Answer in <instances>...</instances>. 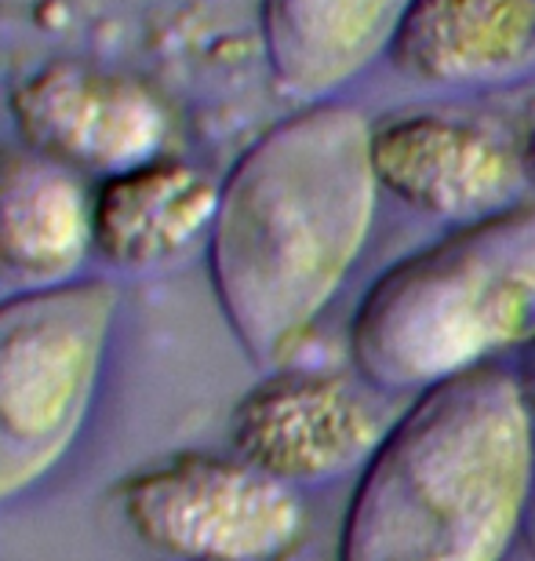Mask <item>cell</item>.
<instances>
[{
	"label": "cell",
	"instance_id": "cell-7",
	"mask_svg": "<svg viewBox=\"0 0 535 561\" xmlns=\"http://www.w3.org/2000/svg\"><path fill=\"white\" fill-rule=\"evenodd\" d=\"M386 426L339 376L274 373L237 401L233 453L284 481H321L372 459Z\"/></svg>",
	"mask_w": 535,
	"mask_h": 561
},
{
	"label": "cell",
	"instance_id": "cell-3",
	"mask_svg": "<svg viewBox=\"0 0 535 561\" xmlns=\"http://www.w3.org/2000/svg\"><path fill=\"white\" fill-rule=\"evenodd\" d=\"M535 340V211H499L389 266L353 318V362L383 390L438 387Z\"/></svg>",
	"mask_w": 535,
	"mask_h": 561
},
{
	"label": "cell",
	"instance_id": "cell-10",
	"mask_svg": "<svg viewBox=\"0 0 535 561\" xmlns=\"http://www.w3.org/2000/svg\"><path fill=\"white\" fill-rule=\"evenodd\" d=\"M219 194L194 164L153 157L95 190V252L125 274L175 263L211 233Z\"/></svg>",
	"mask_w": 535,
	"mask_h": 561
},
{
	"label": "cell",
	"instance_id": "cell-5",
	"mask_svg": "<svg viewBox=\"0 0 535 561\" xmlns=\"http://www.w3.org/2000/svg\"><path fill=\"white\" fill-rule=\"evenodd\" d=\"M128 529L175 561H274L303 533V503L241 456L178 453L117 485Z\"/></svg>",
	"mask_w": 535,
	"mask_h": 561
},
{
	"label": "cell",
	"instance_id": "cell-1",
	"mask_svg": "<svg viewBox=\"0 0 535 561\" xmlns=\"http://www.w3.org/2000/svg\"><path fill=\"white\" fill-rule=\"evenodd\" d=\"M375 131L350 106L314 103L233 164L208 233V274L244 354L281 365L350 266L375 211Z\"/></svg>",
	"mask_w": 535,
	"mask_h": 561
},
{
	"label": "cell",
	"instance_id": "cell-8",
	"mask_svg": "<svg viewBox=\"0 0 535 561\" xmlns=\"http://www.w3.org/2000/svg\"><path fill=\"white\" fill-rule=\"evenodd\" d=\"M375 175L400 201L444 219L507 211L521 161L507 142L449 117H400L372 139Z\"/></svg>",
	"mask_w": 535,
	"mask_h": 561
},
{
	"label": "cell",
	"instance_id": "cell-12",
	"mask_svg": "<svg viewBox=\"0 0 535 561\" xmlns=\"http://www.w3.org/2000/svg\"><path fill=\"white\" fill-rule=\"evenodd\" d=\"M389 48L411 81H510L535 62V0H411Z\"/></svg>",
	"mask_w": 535,
	"mask_h": 561
},
{
	"label": "cell",
	"instance_id": "cell-2",
	"mask_svg": "<svg viewBox=\"0 0 535 561\" xmlns=\"http://www.w3.org/2000/svg\"><path fill=\"white\" fill-rule=\"evenodd\" d=\"M532 492V412L503 368L430 387L368 459L339 561H499Z\"/></svg>",
	"mask_w": 535,
	"mask_h": 561
},
{
	"label": "cell",
	"instance_id": "cell-13",
	"mask_svg": "<svg viewBox=\"0 0 535 561\" xmlns=\"http://www.w3.org/2000/svg\"><path fill=\"white\" fill-rule=\"evenodd\" d=\"M525 398L535 401V340H532V354H528V387H525Z\"/></svg>",
	"mask_w": 535,
	"mask_h": 561
},
{
	"label": "cell",
	"instance_id": "cell-4",
	"mask_svg": "<svg viewBox=\"0 0 535 561\" xmlns=\"http://www.w3.org/2000/svg\"><path fill=\"white\" fill-rule=\"evenodd\" d=\"M120 288L84 277L0 302V507L70 456L95 405Z\"/></svg>",
	"mask_w": 535,
	"mask_h": 561
},
{
	"label": "cell",
	"instance_id": "cell-11",
	"mask_svg": "<svg viewBox=\"0 0 535 561\" xmlns=\"http://www.w3.org/2000/svg\"><path fill=\"white\" fill-rule=\"evenodd\" d=\"M411 0H263V44L281 92L303 103L350 84L397 37Z\"/></svg>",
	"mask_w": 535,
	"mask_h": 561
},
{
	"label": "cell",
	"instance_id": "cell-6",
	"mask_svg": "<svg viewBox=\"0 0 535 561\" xmlns=\"http://www.w3.org/2000/svg\"><path fill=\"white\" fill-rule=\"evenodd\" d=\"M19 142L77 168L117 175L161 157L168 114L147 84L103 66L59 59L11 95Z\"/></svg>",
	"mask_w": 535,
	"mask_h": 561
},
{
	"label": "cell",
	"instance_id": "cell-14",
	"mask_svg": "<svg viewBox=\"0 0 535 561\" xmlns=\"http://www.w3.org/2000/svg\"><path fill=\"white\" fill-rule=\"evenodd\" d=\"M525 161H528V172L535 175V128H532V136H528V157H525Z\"/></svg>",
	"mask_w": 535,
	"mask_h": 561
},
{
	"label": "cell",
	"instance_id": "cell-9",
	"mask_svg": "<svg viewBox=\"0 0 535 561\" xmlns=\"http://www.w3.org/2000/svg\"><path fill=\"white\" fill-rule=\"evenodd\" d=\"M95 252V194L77 168L26 142L0 146V277L26 288L73 280Z\"/></svg>",
	"mask_w": 535,
	"mask_h": 561
}]
</instances>
